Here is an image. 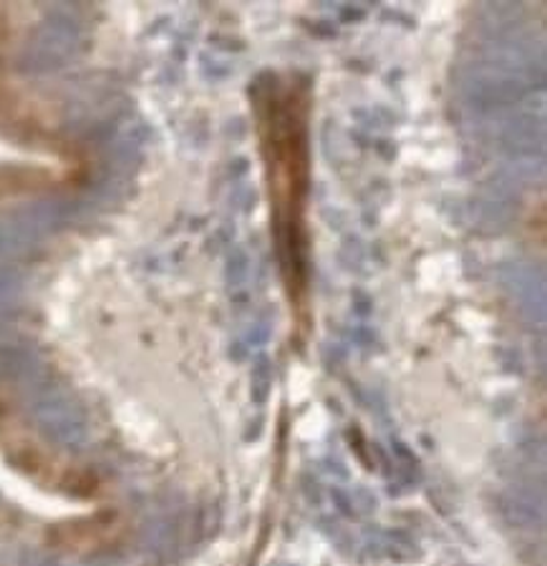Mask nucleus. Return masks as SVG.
<instances>
[{"label": "nucleus", "instance_id": "f257e3e1", "mask_svg": "<svg viewBox=\"0 0 547 566\" xmlns=\"http://www.w3.org/2000/svg\"><path fill=\"white\" fill-rule=\"evenodd\" d=\"M255 134L266 169L270 232L282 290L300 331L311 323V81L262 73L250 86Z\"/></svg>", "mask_w": 547, "mask_h": 566}]
</instances>
